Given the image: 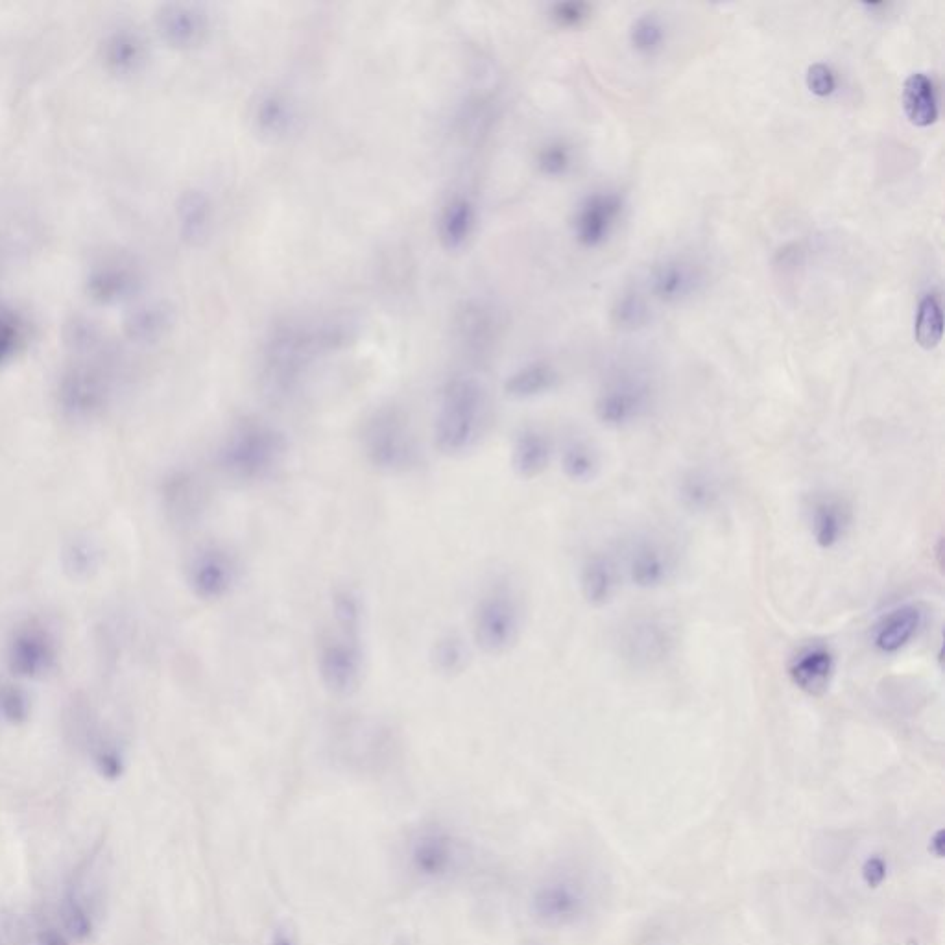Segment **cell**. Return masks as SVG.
Here are the masks:
<instances>
[{
    "mask_svg": "<svg viewBox=\"0 0 945 945\" xmlns=\"http://www.w3.org/2000/svg\"><path fill=\"white\" fill-rule=\"evenodd\" d=\"M488 418V394L469 373L453 375L443 384L434 423V443L445 456H462L477 447Z\"/></svg>",
    "mask_w": 945,
    "mask_h": 945,
    "instance_id": "cell-1",
    "label": "cell"
},
{
    "mask_svg": "<svg viewBox=\"0 0 945 945\" xmlns=\"http://www.w3.org/2000/svg\"><path fill=\"white\" fill-rule=\"evenodd\" d=\"M288 455L285 434L261 419H244L229 431L218 449L220 471L242 484H257L283 467Z\"/></svg>",
    "mask_w": 945,
    "mask_h": 945,
    "instance_id": "cell-2",
    "label": "cell"
},
{
    "mask_svg": "<svg viewBox=\"0 0 945 945\" xmlns=\"http://www.w3.org/2000/svg\"><path fill=\"white\" fill-rule=\"evenodd\" d=\"M362 451L383 473H407L418 466L419 447L407 416L395 407L375 410L362 431Z\"/></svg>",
    "mask_w": 945,
    "mask_h": 945,
    "instance_id": "cell-3",
    "label": "cell"
},
{
    "mask_svg": "<svg viewBox=\"0 0 945 945\" xmlns=\"http://www.w3.org/2000/svg\"><path fill=\"white\" fill-rule=\"evenodd\" d=\"M323 340L294 323L277 325L263 347V383L274 395H287L298 386Z\"/></svg>",
    "mask_w": 945,
    "mask_h": 945,
    "instance_id": "cell-4",
    "label": "cell"
},
{
    "mask_svg": "<svg viewBox=\"0 0 945 945\" xmlns=\"http://www.w3.org/2000/svg\"><path fill=\"white\" fill-rule=\"evenodd\" d=\"M523 632V606L512 587L497 584L473 611V639L482 652L501 656L512 650Z\"/></svg>",
    "mask_w": 945,
    "mask_h": 945,
    "instance_id": "cell-5",
    "label": "cell"
},
{
    "mask_svg": "<svg viewBox=\"0 0 945 945\" xmlns=\"http://www.w3.org/2000/svg\"><path fill=\"white\" fill-rule=\"evenodd\" d=\"M366 669L362 632L333 626L318 648V674L323 687L336 696L357 693Z\"/></svg>",
    "mask_w": 945,
    "mask_h": 945,
    "instance_id": "cell-6",
    "label": "cell"
},
{
    "mask_svg": "<svg viewBox=\"0 0 945 945\" xmlns=\"http://www.w3.org/2000/svg\"><path fill=\"white\" fill-rule=\"evenodd\" d=\"M678 646L674 624L658 615H639L623 624L617 648L624 661L635 669H654L672 658Z\"/></svg>",
    "mask_w": 945,
    "mask_h": 945,
    "instance_id": "cell-7",
    "label": "cell"
},
{
    "mask_svg": "<svg viewBox=\"0 0 945 945\" xmlns=\"http://www.w3.org/2000/svg\"><path fill=\"white\" fill-rule=\"evenodd\" d=\"M680 554L674 543L659 534H639L626 547L624 573L643 591L669 586L678 575Z\"/></svg>",
    "mask_w": 945,
    "mask_h": 945,
    "instance_id": "cell-8",
    "label": "cell"
},
{
    "mask_svg": "<svg viewBox=\"0 0 945 945\" xmlns=\"http://www.w3.org/2000/svg\"><path fill=\"white\" fill-rule=\"evenodd\" d=\"M239 558L224 545H205L192 554L187 584L192 595L205 602L226 599L239 584Z\"/></svg>",
    "mask_w": 945,
    "mask_h": 945,
    "instance_id": "cell-9",
    "label": "cell"
},
{
    "mask_svg": "<svg viewBox=\"0 0 945 945\" xmlns=\"http://www.w3.org/2000/svg\"><path fill=\"white\" fill-rule=\"evenodd\" d=\"M652 403L650 384L639 377H619L602 388L595 414L608 429H626L645 416Z\"/></svg>",
    "mask_w": 945,
    "mask_h": 945,
    "instance_id": "cell-10",
    "label": "cell"
},
{
    "mask_svg": "<svg viewBox=\"0 0 945 945\" xmlns=\"http://www.w3.org/2000/svg\"><path fill=\"white\" fill-rule=\"evenodd\" d=\"M58 659L56 639L45 626L28 623L17 628L8 646V667L15 676L36 680L54 669Z\"/></svg>",
    "mask_w": 945,
    "mask_h": 945,
    "instance_id": "cell-11",
    "label": "cell"
},
{
    "mask_svg": "<svg viewBox=\"0 0 945 945\" xmlns=\"http://www.w3.org/2000/svg\"><path fill=\"white\" fill-rule=\"evenodd\" d=\"M623 198L617 192H593L576 209L573 229L584 248H599L610 239L623 215Z\"/></svg>",
    "mask_w": 945,
    "mask_h": 945,
    "instance_id": "cell-12",
    "label": "cell"
},
{
    "mask_svg": "<svg viewBox=\"0 0 945 945\" xmlns=\"http://www.w3.org/2000/svg\"><path fill=\"white\" fill-rule=\"evenodd\" d=\"M807 525L814 545L822 551H833L850 534L851 506L833 493H816L807 504Z\"/></svg>",
    "mask_w": 945,
    "mask_h": 945,
    "instance_id": "cell-13",
    "label": "cell"
},
{
    "mask_svg": "<svg viewBox=\"0 0 945 945\" xmlns=\"http://www.w3.org/2000/svg\"><path fill=\"white\" fill-rule=\"evenodd\" d=\"M458 862V846L442 827L421 829L410 846V864L423 879L438 881L451 874Z\"/></svg>",
    "mask_w": 945,
    "mask_h": 945,
    "instance_id": "cell-14",
    "label": "cell"
},
{
    "mask_svg": "<svg viewBox=\"0 0 945 945\" xmlns=\"http://www.w3.org/2000/svg\"><path fill=\"white\" fill-rule=\"evenodd\" d=\"M787 674L790 683L803 694L813 698L824 696L837 674V656L831 646L811 643L790 659Z\"/></svg>",
    "mask_w": 945,
    "mask_h": 945,
    "instance_id": "cell-15",
    "label": "cell"
},
{
    "mask_svg": "<svg viewBox=\"0 0 945 945\" xmlns=\"http://www.w3.org/2000/svg\"><path fill=\"white\" fill-rule=\"evenodd\" d=\"M925 624V611L914 604H899L886 611L872 630V645L879 654L894 656L918 637Z\"/></svg>",
    "mask_w": 945,
    "mask_h": 945,
    "instance_id": "cell-16",
    "label": "cell"
},
{
    "mask_svg": "<svg viewBox=\"0 0 945 945\" xmlns=\"http://www.w3.org/2000/svg\"><path fill=\"white\" fill-rule=\"evenodd\" d=\"M621 587V569L608 552L589 554L580 567V593L591 608L610 606Z\"/></svg>",
    "mask_w": 945,
    "mask_h": 945,
    "instance_id": "cell-17",
    "label": "cell"
},
{
    "mask_svg": "<svg viewBox=\"0 0 945 945\" xmlns=\"http://www.w3.org/2000/svg\"><path fill=\"white\" fill-rule=\"evenodd\" d=\"M704 283V274L687 259H667L654 268L650 290L663 303H678L694 296Z\"/></svg>",
    "mask_w": 945,
    "mask_h": 945,
    "instance_id": "cell-18",
    "label": "cell"
},
{
    "mask_svg": "<svg viewBox=\"0 0 945 945\" xmlns=\"http://www.w3.org/2000/svg\"><path fill=\"white\" fill-rule=\"evenodd\" d=\"M678 501L694 515H706L717 510L724 499V484L717 471L706 466L689 467L683 471L676 486Z\"/></svg>",
    "mask_w": 945,
    "mask_h": 945,
    "instance_id": "cell-19",
    "label": "cell"
},
{
    "mask_svg": "<svg viewBox=\"0 0 945 945\" xmlns=\"http://www.w3.org/2000/svg\"><path fill=\"white\" fill-rule=\"evenodd\" d=\"M551 438L536 427H527L517 434L512 447V467L519 479L532 480L541 477L551 466Z\"/></svg>",
    "mask_w": 945,
    "mask_h": 945,
    "instance_id": "cell-20",
    "label": "cell"
},
{
    "mask_svg": "<svg viewBox=\"0 0 945 945\" xmlns=\"http://www.w3.org/2000/svg\"><path fill=\"white\" fill-rule=\"evenodd\" d=\"M157 23L161 36L165 37L172 47H194L204 39L207 32L204 13L187 4L165 6L157 17Z\"/></svg>",
    "mask_w": 945,
    "mask_h": 945,
    "instance_id": "cell-21",
    "label": "cell"
},
{
    "mask_svg": "<svg viewBox=\"0 0 945 945\" xmlns=\"http://www.w3.org/2000/svg\"><path fill=\"white\" fill-rule=\"evenodd\" d=\"M163 499L168 514L176 523H192L204 510V486L189 471H176L165 482Z\"/></svg>",
    "mask_w": 945,
    "mask_h": 945,
    "instance_id": "cell-22",
    "label": "cell"
},
{
    "mask_svg": "<svg viewBox=\"0 0 945 945\" xmlns=\"http://www.w3.org/2000/svg\"><path fill=\"white\" fill-rule=\"evenodd\" d=\"M477 226V207L467 196H455L443 205L438 218V235L447 250H460Z\"/></svg>",
    "mask_w": 945,
    "mask_h": 945,
    "instance_id": "cell-23",
    "label": "cell"
},
{
    "mask_svg": "<svg viewBox=\"0 0 945 945\" xmlns=\"http://www.w3.org/2000/svg\"><path fill=\"white\" fill-rule=\"evenodd\" d=\"M903 109L907 119L918 126H931L938 119V100L933 80L925 72H914L903 85Z\"/></svg>",
    "mask_w": 945,
    "mask_h": 945,
    "instance_id": "cell-24",
    "label": "cell"
},
{
    "mask_svg": "<svg viewBox=\"0 0 945 945\" xmlns=\"http://www.w3.org/2000/svg\"><path fill=\"white\" fill-rule=\"evenodd\" d=\"M104 401V384L93 373L74 371L61 386V403L72 416H87Z\"/></svg>",
    "mask_w": 945,
    "mask_h": 945,
    "instance_id": "cell-25",
    "label": "cell"
},
{
    "mask_svg": "<svg viewBox=\"0 0 945 945\" xmlns=\"http://www.w3.org/2000/svg\"><path fill=\"white\" fill-rule=\"evenodd\" d=\"M560 460L563 475L575 484H589L597 479L602 471V458L597 447L580 436L565 442Z\"/></svg>",
    "mask_w": 945,
    "mask_h": 945,
    "instance_id": "cell-26",
    "label": "cell"
},
{
    "mask_svg": "<svg viewBox=\"0 0 945 945\" xmlns=\"http://www.w3.org/2000/svg\"><path fill=\"white\" fill-rule=\"evenodd\" d=\"M560 381V375L556 368H552L547 362H532L523 368L514 371L506 383L504 390L506 394L514 399H532L539 395L551 392L552 388Z\"/></svg>",
    "mask_w": 945,
    "mask_h": 945,
    "instance_id": "cell-27",
    "label": "cell"
},
{
    "mask_svg": "<svg viewBox=\"0 0 945 945\" xmlns=\"http://www.w3.org/2000/svg\"><path fill=\"white\" fill-rule=\"evenodd\" d=\"M181 237L189 244H202L211 229V202L202 191H189L178 204Z\"/></svg>",
    "mask_w": 945,
    "mask_h": 945,
    "instance_id": "cell-28",
    "label": "cell"
},
{
    "mask_svg": "<svg viewBox=\"0 0 945 945\" xmlns=\"http://www.w3.org/2000/svg\"><path fill=\"white\" fill-rule=\"evenodd\" d=\"M944 336V314L938 294H925L916 314L914 338L923 349H934Z\"/></svg>",
    "mask_w": 945,
    "mask_h": 945,
    "instance_id": "cell-29",
    "label": "cell"
},
{
    "mask_svg": "<svg viewBox=\"0 0 945 945\" xmlns=\"http://www.w3.org/2000/svg\"><path fill=\"white\" fill-rule=\"evenodd\" d=\"M294 120V109L287 96L281 93L264 95L255 106V124L266 135H281L287 132Z\"/></svg>",
    "mask_w": 945,
    "mask_h": 945,
    "instance_id": "cell-30",
    "label": "cell"
},
{
    "mask_svg": "<svg viewBox=\"0 0 945 945\" xmlns=\"http://www.w3.org/2000/svg\"><path fill=\"white\" fill-rule=\"evenodd\" d=\"M431 659L440 674L456 676L467 669L469 648L460 635L445 634L432 645Z\"/></svg>",
    "mask_w": 945,
    "mask_h": 945,
    "instance_id": "cell-31",
    "label": "cell"
},
{
    "mask_svg": "<svg viewBox=\"0 0 945 945\" xmlns=\"http://www.w3.org/2000/svg\"><path fill=\"white\" fill-rule=\"evenodd\" d=\"M333 626L344 630L362 632L364 626V602L353 587H338L331 599Z\"/></svg>",
    "mask_w": 945,
    "mask_h": 945,
    "instance_id": "cell-32",
    "label": "cell"
},
{
    "mask_svg": "<svg viewBox=\"0 0 945 945\" xmlns=\"http://www.w3.org/2000/svg\"><path fill=\"white\" fill-rule=\"evenodd\" d=\"M667 28L658 15L645 13L639 15L630 28L632 47L643 56H654L665 45Z\"/></svg>",
    "mask_w": 945,
    "mask_h": 945,
    "instance_id": "cell-33",
    "label": "cell"
},
{
    "mask_svg": "<svg viewBox=\"0 0 945 945\" xmlns=\"http://www.w3.org/2000/svg\"><path fill=\"white\" fill-rule=\"evenodd\" d=\"M108 63L119 72L132 71L137 67V63L143 58V47L141 41L135 34L130 32H119L109 39L108 52H106Z\"/></svg>",
    "mask_w": 945,
    "mask_h": 945,
    "instance_id": "cell-34",
    "label": "cell"
},
{
    "mask_svg": "<svg viewBox=\"0 0 945 945\" xmlns=\"http://www.w3.org/2000/svg\"><path fill=\"white\" fill-rule=\"evenodd\" d=\"M611 314H613V323L624 329V331L639 329L650 318V311H648L645 298L635 290L624 292L623 296L615 301V307H613Z\"/></svg>",
    "mask_w": 945,
    "mask_h": 945,
    "instance_id": "cell-35",
    "label": "cell"
},
{
    "mask_svg": "<svg viewBox=\"0 0 945 945\" xmlns=\"http://www.w3.org/2000/svg\"><path fill=\"white\" fill-rule=\"evenodd\" d=\"M538 165L547 176H563L573 165V150L563 141H552L541 148Z\"/></svg>",
    "mask_w": 945,
    "mask_h": 945,
    "instance_id": "cell-36",
    "label": "cell"
},
{
    "mask_svg": "<svg viewBox=\"0 0 945 945\" xmlns=\"http://www.w3.org/2000/svg\"><path fill=\"white\" fill-rule=\"evenodd\" d=\"M0 713L12 724H23L30 717V698L19 685L6 683L0 687Z\"/></svg>",
    "mask_w": 945,
    "mask_h": 945,
    "instance_id": "cell-37",
    "label": "cell"
},
{
    "mask_svg": "<svg viewBox=\"0 0 945 945\" xmlns=\"http://www.w3.org/2000/svg\"><path fill=\"white\" fill-rule=\"evenodd\" d=\"M551 17L560 28H578L591 17V6L586 2H560L552 6Z\"/></svg>",
    "mask_w": 945,
    "mask_h": 945,
    "instance_id": "cell-38",
    "label": "cell"
},
{
    "mask_svg": "<svg viewBox=\"0 0 945 945\" xmlns=\"http://www.w3.org/2000/svg\"><path fill=\"white\" fill-rule=\"evenodd\" d=\"M805 82L809 91L820 98L831 96L837 91V74L826 63H813L807 69Z\"/></svg>",
    "mask_w": 945,
    "mask_h": 945,
    "instance_id": "cell-39",
    "label": "cell"
},
{
    "mask_svg": "<svg viewBox=\"0 0 945 945\" xmlns=\"http://www.w3.org/2000/svg\"><path fill=\"white\" fill-rule=\"evenodd\" d=\"M65 565L76 576L89 575L96 567V552L87 541H76L65 552Z\"/></svg>",
    "mask_w": 945,
    "mask_h": 945,
    "instance_id": "cell-40",
    "label": "cell"
},
{
    "mask_svg": "<svg viewBox=\"0 0 945 945\" xmlns=\"http://www.w3.org/2000/svg\"><path fill=\"white\" fill-rule=\"evenodd\" d=\"M63 920L72 936H76L78 940H84L91 934V920L85 914L84 907L72 894H69L63 903Z\"/></svg>",
    "mask_w": 945,
    "mask_h": 945,
    "instance_id": "cell-41",
    "label": "cell"
},
{
    "mask_svg": "<svg viewBox=\"0 0 945 945\" xmlns=\"http://www.w3.org/2000/svg\"><path fill=\"white\" fill-rule=\"evenodd\" d=\"M96 768H98V772L106 779H111V781H113V779H119L122 770H124L119 750H117V748H111V746H102V748L96 752Z\"/></svg>",
    "mask_w": 945,
    "mask_h": 945,
    "instance_id": "cell-42",
    "label": "cell"
},
{
    "mask_svg": "<svg viewBox=\"0 0 945 945\" xmlns=\"http://www.w3.org/2000/svg\"><path fill=\"white\" fill-rule=\"evenodd\" d=\"M17 340H19L17 327L12 322L0 320V364L12 357L13 351L17 349Z\"/></svg>",
    "mask_w": 945,
    "mask_h": 945,
    "instance_id": "cell-43",
    "label": "cell"
},
{
    "mask_svg": "<svg viewBox=\"0 0 945 945\" xmlns=\"http://www.w3.org/2000/svg\"><path fill=\"white\" fill-rule=\"evenodd\" d=\"M268 945H298V940H296V934L288 929H276L272 936H270V942Z\"/></svg>",
    "mask_w": 945,
    "mask_h": 945,
    "instance_id": "cell-44",
    "label": "cell"
},
{
    "mask_svg": "<svg viewBox=\"0 0 945 945\" xmlns=\"http://www.w3.org/2000/svg\"><path fill=\"white\" fill-rule=\"evenodd\" d=\"M41 940H43V945H67L60 934L54 933V931H47L43 934Z\"/></svg>",
    "mask_w": 945,
    "mask_h": 945,
    "instance_id": "cell-45",
    "label": "cell"
}]
</instances>
